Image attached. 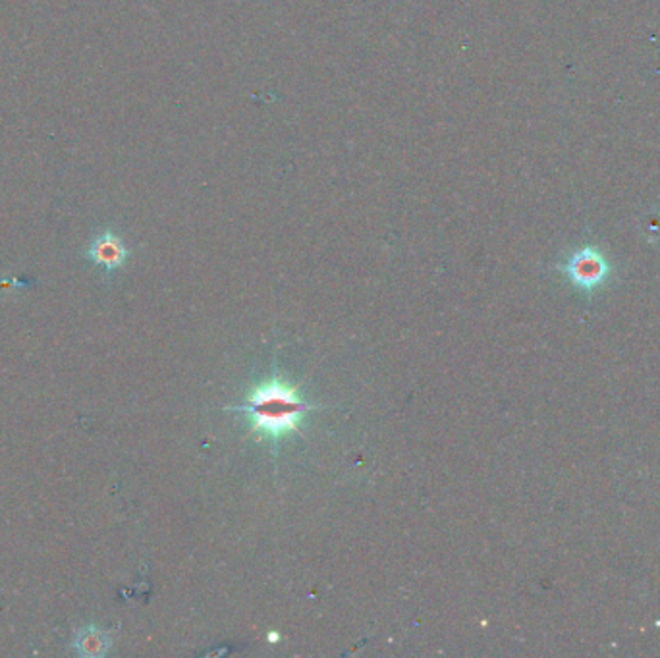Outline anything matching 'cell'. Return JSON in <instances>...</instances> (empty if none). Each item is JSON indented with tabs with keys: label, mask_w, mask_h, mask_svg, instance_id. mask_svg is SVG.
<instances>
[{
	"label": "cell",
	"mask_w": 660,
	"mask_h": 658,
	"mask_svg": "<svg viewBox=\"0 0 660 658\" xmlns=\"http://www.w3.org/2000/svg\"><path fill=\"white\" fill-rule=\"evenodd\" d=\"M228 409L240 411L250 419L252 433L279 443L286 434L299 433V425L307 411L317 409V406L307 404L294 387L274 373L252 390L247 404Z\"/></svg>",
	"instance_id": "1"
},
{
	"label": "cell",
	"mask_w": 660,
	"mask_h": 658,
	"mask_svg": "<svg viewBox=\"0 0 660 658\" xmlns=\"http://www.w3.org/2000/svg\"><path fill=\"white\" fill-rule=\"evenodd\" d=\"M564 272L568 274L573 286H580L582 290H593L609 277V263L597 250L585 248L568 259Z\"/></svg>",
	"instance_id": "2"
},
{
	"label": "cell",
	"mask_w": 660,
	"mask_h": 658,
	"mask_svg": "<svg viewBox=\"0 0 660 658\" xmlns=\"http://www.w3.org/2000/svg\"><path fill=\"white\" fill-rule=\"evenodd\" d=\"M110 647V635L97 627L81 629L76 637V649L84 656H103Z\"/></svg>",
	"instance_id": "4"
},
{
	"label": "cell",
	"mask_w": 660,
	"mask_h": 658,
	"mask_svg": "<svg viewBox=\"0 0 660 658\" xmlns=\"http://www.w3.org/2000/svg\"><path fill=\"white\" fill-rule=\"evenodd\" d=\"M130 250L126 242H124L116 232L113 230H103L101 234L95 236L87 248V259L97 267H103L105 270L113 272L124 267L128 261Z\"/></svg>",
	"instance_id": "3"
}]
</instances>
